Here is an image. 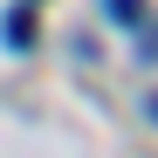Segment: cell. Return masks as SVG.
I'll return each mask as SVG.
<instances>
[{"label":"cell","instance_id":"cell-1","mask_svg":"<svg viewBox=\"0 0 158 158\" xmlns=\"http://www.w3.org/2000/svg\"><path fill=\"white\" fill-rule=\"evenodd\" d=\"M7 48H35V14H28V7L7 14Z\"/></svg>","mask_w":158,"mask_h":158},{"label":"cell","instance_id":"cell-2","mask_svg":"<svg viewBox=\"0 0 158 158\" xmlns=\"http://www.w3.org/2000/svg\"><path fill=\"white\" fill-rule=\"evenodd\" d=\"M103 21H117V28H138V21H144V0H103Z\"/></svg>","mask_w":158,"mask_h":158},{"label":"cell","instance_id":"cell-3","mask_svg":"<svg viewBox=\"0 0 158 158\" xmlns=\"http://www.w3.org/2000/svg\"><path fill=\"white\" fill-rule=\"evenodd\" d=\"M151 117H158V96H151Z\"/></svg>","mask_w":158,"mask_h":158}]
</instances>
